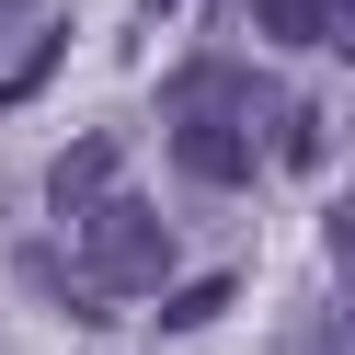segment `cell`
Here are the masks:
<instances>
[{
  "mask_svg": "<svg viewBox=\"0 0 355 355\" xmlns=\"http://www.w3.org/2000/svg\"><path fill=\"white\" fill-rule=\"evenodd\" d=\"M172 275V230L161 207H138V195H103L92 218H80V309H126V298H161Z\"/></svg>",
  "mask_w": 355,
  "mask_h": 355,
  "instance_id": "1",
  "label": "cell"
},
{
  "mask_svg": "<svg viewBox=\"0 0 355 355\" xmlns=\"http://www.w3.org/2000/svg\"><path fill=\"white\" fill-rule=\"evenodd\" d=\"M161 115L172 126H263V115H286V103H275V80L241 69V58H184V69L161 80Z\"/></svg>",
  "mask_w": 355,
  "mask_h": 355,
  "instance_id": "2",
  "label": "cell"
},
{
  "mask_svg": "<svg viewBox=\"0 0 355 355\" xmlns=\"http://www.w3.org/2000/svg\"><path fill=\"white\" fill-rule=\"evenodd\" d=\"M115 172H126V138H115V126H92V138H69V149L46 161V207L92 218L103 195H115Z\"/></svg>",
  "mask_w": 355,
  "mask_h": 355,
  "instance_id": "3",
  "label": "cell"
},
{
  "mask_svg": "<svg viewBox=\"0 0 355 355\" xmlns=\"http://www.w3.org/2000/svg\"><path fill=\"white\" fill-rule=\"evenodd\" d=\"M184 184H252V126H172Z\"/></svg>",
  "mask_w": 355,
  "mask_h": 355,
  "instance_id": "4",
  "label": "cell"
},
{
  "mask_svg": "<svg viewBox=\"0 0 355 355\" xmlns=\"http://www.w3.org/2000/svg\"><path fill=\"white\" fill-rule=\"evenodd\" d=\"M252 24L275 35V46H321V35H332V0H252Z\"/></svg>",
  "mask_w": 355,
  "mask_h": 355,
  "instance_id": "5",
  "label": "cell"
},
{
  "mask_svg": "<svg viewBox=\"0 0 355 355\" xmlns=\"http://www.w3.org/2000/svg\"><path fill=\"white\" fill-rule=\"evenodd\" d=\"M286 355H355V286H344L332 309H309V321L286 332Z\"/></svg>",
  "mask_w": 355,
  "mask_h": 355,
  "instance_id": "6",
  "label": "cell"
},
{
  "mask_svg": "<svg viewBox=\"0 0 355 355\" xmlns=\"http://www.w3.org/2000/svg\"><path fill=\"white\" fill-rule=\"evenodd\" d=\"M230 298H241V275H195L184 298H161V321H172V332H195V321H218Z\"/></svg>",
  "mask_w": 355,
  "mask_h": 355,
  "instance_id": "7",
  "label": "cell"
},
{
  "mask_svg": "<svg viewBox=\"0 0 355 355\" xmlns=\"http://www.w3.org/2000/svg\"><path fill=\"white\" fill-rule=\"evenodd\" d=\"M321 241H332V263L355 275V207H321Z\"/></svg>",
  "mask_w": 355,
  "mask_h": 355,
  "instance_id": "8",
  "label": "cell"
},
{
  "mask_svg": "<svg viewBox=\"0 0 355 355\" xmlns=\"http://www.w3.org/2000/svg\"><path fill=\"white\" fill-rule=\"evenodd\" d=\"M24 24H46V0H0V46H12Z\"/></svg>",
  "mask_w": 355,
  "mask_h": 355,
  "instance_id": "9",
  "label": "cell"
},
{
  "mask_svg": "<svg viewBox=\"0 0 355 355\" xmlns=\"http://www.w3.org/2000/svg\"><path fill=\"white\" fill-rule=\"evenodd\" d=\"M332 46H344V58H355V0H332Z\"/></svg>",
  "mask_w": 355,
  "mask_h": 355,
  "instance_id": "10",
  "label": "cell"
},
{
  "mask_svg": "<svg viewBox=\"0 0 355 355\" xmlns=\"http://www.w3.org/2000/svg\"><path fill=\"white\" fill-rule=\"evenodd\" d=\"M138 12H149V24H161V12H184V0H138Z\"/></svg>",
  "mask_w": 355,
  "mask_h": 355,
  "instance_id": "11",
  "label": "cell"
}]
</instances>
